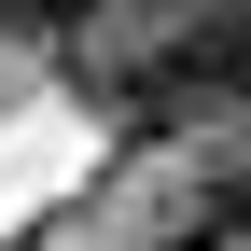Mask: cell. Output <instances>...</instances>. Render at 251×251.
Listing matches in <instances>:
<instances>
[{
	"mask_svg": "<svg viewBox=\"0 0 251 251\" xmlns=\"http://www.w3.org/2000/svg\"><path fill=\"white\" fill-rule=\"evenodd\" d=\"M98 98L126 126H209L251 98V0H126V42L98 56Z\"/></svg>",
	"mask_w": 251,
	"mask_h": 251,
	"instance_id": "obj_1",
	"label": "cell"
},
{
	"mask_svg": "<svg viewBox=\"0 0 251 251\" xmlns=\"http://www.w3.org/2000/svg\"><path fill=\"white\" fill-rule=\"evenodd\" d=\"M98 0H0V42H84Z\"/></svg>",
	"mask_w": 251,
	"mask_h": 251,
	"instance_id": "obj_2",
	"label": "cell"
},
{
	"mask_svg": "<svg viewBox=\"0 0 251 251\" xmlns=\"http://www.w3.org/2000/svg\"><path fill=\"white\" fill-rule=\"evenodd\" d=\"M209 237H224V251H251V168H224V181H209Z\"/></svg>",
	"mask_w": 251,
	"mask_h": 251,
	"instance_id": "obj_3",
	"label": "cell"
},
{
	"mask_svg": "<svg viewBox=\"0 0 251 251\" xmlns=\"http://www.w3.org/2000/svg\"><path fill=\"white\" fill-rule=\"evenodd\" d=\"M168 251H224V237H209V224H196V237H168Z\"/></svg>",
	"mask_w": 251,
	"mask_h": 251,
	"instance_id": "obj_4",
	"label": "cell"
}]
</instances>
